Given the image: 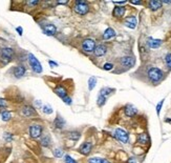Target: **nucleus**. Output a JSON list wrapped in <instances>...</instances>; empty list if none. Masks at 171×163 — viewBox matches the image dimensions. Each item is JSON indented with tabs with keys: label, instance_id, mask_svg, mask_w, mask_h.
Returning <instances> with one entry per match:
<instances>
[{
	"label": "nucleus",
	"instance_id": "nucleus-11",
	"mask_svg": "<svg viewBox=\"0 0 171 163\" xmlns=\"http://www.w3.org/2000/svg\"><path fill=\"white\" fill-rule=\"evenodd\" d=\"M42 30H43V32H44V34L48 35V36H54V35L56 34V32H57V27L52 23H47V24L43 25Z\"/></svg>",
	"mask_w": 171,
	"mask_h": 163
},
{
	"label": "nucleus",
	"instance_id": "nucleus-42",
	"mask_svg": "<svg viewBox=\"0 0 171 163\" xmlns=\"http://www.w3.org/2000/svg\"><path fill=\"white\" fill-rule=\"evenodd\" d=\"M50 65H52V67H57V63H56V62H54V61H50Z\"/></svg>",
	"mask_w": 171,
	"mask_h": 163
},
{
	"label": "nucleus",
	"instance_id": "nucleus-33",
	"mask_svg": "<svg viewBox=\"0 0 171 163\" xmlns=\"http://www.w3.org/2000/svg\"><path fill=\"white\" fill-rule=\"evenodd\" d=\"M64 160H65V163H77L76 162V160H74L70 155H66V156L64 157Z\"/></svg>",
	"mask_w": 171,
	"mask_h": 163
},
{
	"label": "nucleus",
	"instance_id": "nucleus-27",
	"mask_svg": "<svg viewBox=\"0 0 171 163\" xmlns=\"http://www.w3.org/2000/svg\"><path fill=\"white\" fill-rule=\"evenodd\" d=\"M96 84H97V78L93 76V77H90V78H89V80H88V88H89V91L93 90Z\"/></svg>",
	"mask_w": 171,
	"mask_h": 163
},
{
	"label": "nucleus",
	"instance_id": "nucleus-17",
	"mask_svg": "<svg viewBox=\"0 0 171 163\" xmlns=\"http://www.w3.org/2000/svg\"><path fill=\"white\" fill-rule=\"evenodd\" d=\"M25 72H26V70H25V67H22V65L14 67V70H13V74H14V76L16 78H21L22 76H24Z\"/></svg>",
	"mask_w": 171,
	"mask_h": 163
},
{
	"label": "nucleus",
	"instance_id": "nucleus-2",
	"mask_svg": "<svg viewBox=\"0 0 171 163\" xmlns=\"http://www.w3.org/2000/svg\"><path fill=\"white\" fill-rule=\"evenodd\" d=\"M74 11L77 13L78 15H86L89 12V4L84 0H78L74 4Z\"/></svg>",
	"mask_w": 171,
	"mask_h": 163
},
{
	"label": "nucleus",
	"instance_id": "nucleus-36",
	"mask_svg": "<svg viewBox=\"0 0 171 163\" xmlns=\"http://www.w3.org/2000/svg\"><path fill=\"white\" fill-rule=\"evenodd\" d=\"M163 103H164V100L160 101V103L157 105V115H160V113H161V108H162Z\"/></svg>",
	"mask_w": 171,
	"mask_h": 163
},
{
	"label": "nucleus",
	"instance_id": "nucleus-16",
	"mask_svg": "<svg viewBox=\"0 0 171 163\" xmlns=\"http://www.w3.org/2000/svg\"><path fill=\"white\" fill-rule=\"evenodd\" d=\"M137 143L139 144H142V145H146L149 143L150 141V138H149V135L146 134V133H143V134H140L139 136H137Z\"/></svg>",
	"mask_w": 171,
	"mask_h": 163
},
{
	"label": "nucleus",
	"instance_id": "nucleus-1",
	"mask_svg": "<svg viewBox=\"0 0 171 163\" xmlns=\"http://www.w3.org/2000/svg\"><path fill=\"white\" fill-rule=\"evenodd\" d=\"M148 78L150 79V81L153 83H157L164 78V73L162 72V70H160L159 67H150L148 70Z\"/></svg>",
	"mask_w": 171,
	"mask_h": 163
},
{
	"label": "nucleus",
	"instance_id": "nucleus-25",
	"mask_svg": "<svg viewBox=\"0 0 171 163\" xmlns=\"http://www.w3.org/2000/svg\"><path fill=\"white\" fill-rule=\"evenodd\" d=\"M114 90L113 88H103L102 90L100 91V95L101 96H104L107 98V96H109L111 93H113Z\"/></svg>",
	"mask_w": 171,
	"mask_h": 163
},
{
	"label": "nucleus",
	"instance_id": "nucleus-39",
	"mask_svg": "<svg viewBox=\"0 0 171 163\" xmlns=\"http://www.w3.org/2000/svg\"><path fill=\"white\" fill-rule=\"evenodd\" d=\"M17 32L19 33V35H22V33H23V30H22V27H17Z\"/></svg>",
	"mask_w": 171,
	"mask_h": 163
},
{
	"label": "nucleus",
	"instance_id": "nucleus-13",
	"mask_svg": "<svg viewBox=\"0 0 171 163\" xmlns=\"http://www.w3.org/2000/svg\"><path fill=\"white\" fill-rule=\"evenodd\" d=\"M107 53V47L105 44H99L97 45L96 48L93 51V54L97 56V57H102Z\"/></svg>",
	"mask_w": 171,
	"mask_h": 163
},
{
	"label": "nucleus",
	"instance_id": "nucleus-31",
	"mask_svg": "<svg viewBox=\"0 0 171 163\" xmlns=\"http://www.w3.org/2000/svg\"><path fill=\"white\" fill-rule=\"evenodd\" d=\"M165 62H166V65H167V67L169 68V70H171V53H169V54L166 55Z\"/></svg>",
	"mask_w": 171,
	"mask_h": 163
},
{
	"label": "nucleus",
	"instance_id": "nucleus-18",
	"mask_svg": "<svg viewBox=\"0 0 171 163\" xmlns=\"http://www.w3.org/2000/svg\"><path fill=\"white\" fill-rule=\"evenodd\" d=\"M163 6V2L159 1V0H151V1L148 2V6L151 11H157L159 9H161Z\"/></svg>",
	"mask_w": 171,
	"mask_h": 163
},
{
	"label": "nucleus",
	"instance_id": "nucleus-38",
	"mask_svg": "<svg viewBox=\"0 0 171 163\" xmlns=\"http://www.w3.org/2000/svg\"><path fill=\"white\" fill-rule=\"evenodd\" d=\"M27 4H30V6H37V4H39V1H29Z\"/></svg>",
	"mask_w": 171,
	"mask_h": 163
},
{
	"label": "nucleus",
	"instance_id": "nucleus-4",
	"mask_svg": "<svg viewBox=\"0 0 171 163\" xmlns=\"http://www.w3.org/2000/svg\"><path fill=\"white\" fill-rule=\"evenodd\" d=\"M29 63H30V67L33 68V71H34L35 73H37V74L42 73L41 63L39 62V60H38L33 54H29Z\"/></svg>",
	"mask_w": 171,
	"mask_h": 163
},
{
	"label": "nucleus",
	"instance_id": "nucleus-21",
	"mask_svg": "<svg viewBox=\"0 0 171 163\" xmlns=\"http://www.w3.org/2000/svg\"><path fill=\"white\" fill-rule=\"evenodd\" d=\"M55 93L57 94V96H59L60 98H62V99L67 96V91H66V88L62 85L57 86V88H55Z\"/></svg>",
	"mask_w": 171,
	"mask_h": 163
},
{
	"label": "nucleus",
	"instance_id": "nucleus-7",
	"mask_svg": "<svg viewBox=\"0 0 171 163\" xmlns=\"http://www.w3.org/2000/svg\"><path fill=\"white\" fill-rule=\"evenodd\" d=\"M43 127L40 124H33L30 126V135L32 138H39L42 135Z\"/></svg>",
	"mask_w": 171,
	"mask_h": 163
},
{
	"label": "nucleus",
	"instance_id": "nucleus-34",
	"mask_svg": "<svg viewBox=\"0 0 171 163\" xmlns=\"http://www.w3.org/2000/svg\"><path fill=\"white\" fill-rule=\"evenodd\" d=\"M62 100H63V102H64L65 104H67V105H70V104L73 103V100H71V98H70V96L64 97V98H63Z\"/></svg>",
	"mask_w": 171,
	"mask_h": 163
},
{
	"label": "nucleus",
	"instance_id": "nucleus-5",
	"mask_svg": "<svg viewBox=\"0 0 171 163\" xmlns=\"http://www.w3.org/2000/svg\"><path fill=\"white\" fill-rule=\"evenodd\" d=\"M96 41L93 39H90V38H87V39H84L82 42V50L85 53H93L94 48H96Z\"/></svg>",
	"mask_w": 171,
	"mask_h": 163
},
{
	"label": "nucleus",
	"instance_id": "nucleus-45",
	"mask_svg": "<svg viewBox=\"0 0 171 163\" xmlns=\"http://www.w3.org/2000/svg\"><path fill=\"white\" fill-rule=\"evenodd\" d=\"M164 3H171V1H164Z\"/></svg>",
	"mask_w": 171,
	"mask_h": 163
},
{
	"label": "nucleus",
	"instance_id": "nucleus-22",
	"mask_svg": "<svg viewBox=\"0 0 171 163\" xmlns=\"http://www.w3.org/2000/svg\"><path fill=\"white\" fill-rule=\"evenodd\" d=\"M64 124H65V121L63 120L62 117L58 115V117L55 119V121H54V125H55V127H57V128H62V127L64 126Z\"/></svg>",
	"mask_w": 171,
	"mask_h": 163
},
{
	"label": "nucleus",
	"instance_id": "nucleus-19",
	"mask_svg": "<svg viewBox=\"0 0 171 163\" xmlns=\"http://www.w3.org/2000/svg\"><path fill=\"white\" fill-rule=\"evenodd\" d=\"M125 14V7L124 6H116L112 11V15L116 18H122Z\"/></svg>",
	"mask_w": 171,
	"mask_h": 163
},
{
	"label": "nucleus",
	"instance_id": "nucleus-37",
	"mask_svg": "<svg viewBox=\"0 0 171 163\" xmlns=\"http://www.w3.org/2000/svg\"><path fill=\"white\" fill-rule=\"evenodd\" d=\"M6 105H7L6 101L4 100V99H0V108H6Z\"/></svg>",
	"mask_w": 171,
	"mask_h": 163
},
{
	"label": "nucleus",
	"instance_id": "nucleus-28",
	"mask_svg": "<svg viewBox=\"0 0 171 163\" xmlns=\"http://www.w3.org/2000/svg\"><path fill=\"white\" fill-rule=\"evenodd\" d=\"M80 136H81V134L79 133V132H70L68 133V137L71 139V140H79L80 139Z\"/></svg>",
	"mask_w": 171,
	"mask_h": 163
},
{
	"label": "nucleus",
	"instance_id": "nucleus-24",
	"mask_svg": "<svg viewBox=\"0 0 171 163\" xmlns=\"http://www.w3.org/2000/svg\"><path fill=\"white\" fill-rule=\"evenodd\" d=\"M0 115H1V119L3 121H9V120H11V118H12V114H11V112H9V111H2L1 113H0Z\"/></svg>",
	"mask_w": 171,
	"mask_h": 163
},
{
	"label": "nucleus",
	"instance_id": "nucleus-32",
	"mask_svg": "<svg viewBox=\"0 0 171 163\" xmlns=\"http://www.w3.org/2000/svg\"><path fill=\"white\" fill-rule=\"evenodd\" d=\"M54 155H55V157L60 158L63 156V151L61 149H56L55 151H54Z\"/></svg>",
	"mask_w": 171,
	"mask_h": 163
},
{
	"label": "nucleus",
	"instance_id": "nucleus-30",
	"mask_svg": "<svg viewBox=\"0 0 171 163\" xmlns=\"http://www.w3.org/2000/svg\"><path fill=\"white\" fill-rule=\"evenodd\" d=\"M42 111L44 114H47V115H50V114L53 113V108L50 105H48V104H45V105L42 106Z\"/></svg>",
	"mask_w": 171,
	"mask_h": 163
},
{
	"label": "nucleus",
	"instance_id": "nucleus-35",
	"mask_svg": "<svg viewBox=\"0 0 171 163\" xmlns=\"http://www.w3.org/2000/svg\"><path fill=\"white\" fill-rule=\"evenodd\" d=\"M112 68H113V64H112V63H105V64L103 65V70H105V71H111Z\"/></svg>",
	"mask_w": 171,
	"mask_h": 163
},
{
	"label": "nucleus",
	"instance_id": "nucleus-8",
	"mask_svg": "<svg viewBox=\"0 0 171 163\" xmlns=\"http://www.w3.org/2000/svg\"><path fill=\"white\" fill-rule=\"evenodd\" d=\"M120 63L123 67L126 68H130L132 67L134 64H136V59L131 56H124L120 59Z\"/></svg>",
	"mask_w": 171,
	"mask_h": 163
},
{
	"label": "nucleus",
	"instance_id": "nucleus-26",
	"mask_svg": "<svg viewBox=\"0 0 171 163\" xmlns=\"http://www.w3.org/2000/svg\"><path fill=\"white\" fill-rule=\"evenodd\" d=\"M50 143H52V140H50V137L48 135H45L44 137H42L41 139V144L43 146H50Z\"/></svg>",
	"mask_w": 171,
	"mask_h": 163
},
{
	"label": "nucleus",
	"instance_id": "nucleus-40",
	"mask_svg": "<svg viewBox=\"0 0 171 163\" xmlns=\"http://www.w3.org/2000/svg\"><path fill=\"white\" fill-rule=\"evenodd\" d=\"M128 163H137V161H136V159H134V158H130Z\"/></svg>",
	"mask_w": 171,
	"mask_h": 163
},
{
	"label": "nucleus",
	"instance_id": "nucleus-6",
	"mask_svg": "<svg viewBox=\"0 0 171 163\" xmlns=\"http://www.w3.org/2000/svg\"><path fill=\"white\" fill-rule=\"evenodd\" d=\"M0 55H1V59L6 63H7L14 57V50L11 47H3L0 52Z\"/></svg>",
	"mask_w": 171,
	"mask_h": 163
},
{
	"label": "nucleus",
	"instance_id": "nucleus-20",
	"mask_svg": "<svg viewBox=\"0 0 171 163\" xmlns=\"http://www.w3.org/2000/svg\"><path fill=\"white\" fill-rule=\"evenodd\" d=\"M114 36H116V32H114V30L111 29V27H108V29H106V31L104 32L103 39L104 40H110Z\"/></svg>",
	"mask_w": 171,
	"mask_h": 163
},
{
	"label": "nucleus",
	"instance_id": "nucleus-14",
	"mask_svg": "<svg viewBox=\"0 0 171 163\" xmlns=\"http://www.w3.org/2000/svg\"><path fill=\"white\" fill-rule=\"evenodd\" d=\"M163 41L161 39H154V38H148L147 39V45L150 48H157L162 45Z\"/></svg>",
	"mask_w": 171,
	"mask_h": 163
},
{
	"label": "nucleus",
	"instance_id": "nucleus-9",
	"mask_svg": "<svg viewBox=\"0 0 171 163\" xmlns=\"http://www.w3.org/2000/svg\"><path fill=\"white\" fill-rule=\"evenodd\" d=\"M91 149H93V143H90V142H84V143L81 144L80 147H79V152L82 155H84V156L89 155Z\"/></svg>",
	"mask_w": 171,
	"mask_h": 163
},
{
	"label": "nucleus",
	"instance_id": "nucleus-44",
	"mask_svg": "<svg viewBox=\"0 0 171 163\" xmlns=\"http://www.w3.org/2000/svg\"><path fill=\"white\" fill-rule=\"evenodd\" d=\"M37 105L38 106H41V102H40V101H38V100H37Z\"/></svg>",
	"mask_w": 171,
	"mask_h": 163
},
{
	"label": "nucleus",
	"instance_id": "nucleus-29",
	"mask_svg": "<svg viewBox=\"0 0 171 163\" xmlns=\"http://www.w3.org/2000/svg\"><path fill=\"white\" fill-rule=\"evenodd\" d=\"M106 101H107V98H106V97L101 96V95H99L98 99H97V103H98L99 106H103L104 104L106 103Z\"/></svg>",
	"mask_w": 171,
	"mask_h": 163
},
{
	"label": "nucleus",
	"instance_id": "nucleus-41",
	"mask_svg": "<svg viewBox=\"0 0 171 163\" xmlns=\"http://www.w3.org/2000/svg\"><path fill=\"white\" fill-rule=\"evenodd\" d=\"M132 4H137V6H139V4H142L141 1H131Z\"/></svg>",
	"mask_w": 171,
	"mask_h": 163
},
{
	"label": "nucleus",
	"instance_id": "nucleus-23",
	"mask_svg": "<svg viewBox=\"0 0 171 163\" xmlns=\"http://www.w3.org/2000/svg\"><path fill=\"white\" fill-rule=\"evenodd\" d=\"M88 163H110L108 160L104 159V158H98V157H93L90 158L88 160Z\"/></svg>",
	"mask_w": 171,
	"mask_h": 163
},
{
	"label": "nucleus",
	"instance_id": "nucleus-3",
	"mask_svg": "<svg viewBox=\"0 0 171 163\" xmlns=\"http://www.w3.org/2000/svg\"><path fill=\"white\" fill-rule=\"evenodd\" d=\"M113 137L118 140V141H120L121 143H124V144L128 143V141H129L128 133L122 128H117L113 133Z\"/></svg>",
	"mask_w": 171,
	"mask_h": 163
},
{
	"label": "nucleus",
	"instance_id": "nucleus-12",
	"mask_svg": "<svg viewBox=\"0 0 171 163\" xmlns=\"http://www.w3.org/2000/svg\"><path fill=\"white\" fill-rule=\"evenodd\" d=\"M124 113L127 117H133L137 114V109L134 105L132 104H127L124 108Z\"/></svg>",
	"mask_w": 171,
	"mask_h": 163
},
{
	"label": "nucleus",
	"instance_id": "nucleus-15",
	"mask_svg": "<svg viewBox=\"0 0 171 163\" xmlns=\"http://www.w3.org/2000/svg\"><path fill=\"white\" fill-rule=\"evenodd\" d=\"M124 23L127 27H129V29H136L137 24V20L134 16H129L125 19Z\"/></svg>",
	"mask_w": 171,
	"mask_h": 163
},
{
	"label": "nucleus",
	"instance_id": "nucleus-43",
	"mask_svg": "<svg viewBox=\"0 0 171 163\" xmlns=\"http://www.w3.org/2000/svg\"><path fill=\"white\" fill-rule=\"evenodd\" d=\"M57 3H58V4H67L68 1H58Z\"/></svg>",
	"mask_w": 171,
	"mask_h": 163
},
{
	"label": "nucleus",
	"instance_id": "nucleus-10",
	"mask_svg": "<svg viewBox=\"0 0 171 163\" xmlns=\"http://www.w3.org/2000/svg\"><path fill=\"white\" fill-rule=\"evenodd\" d=\"M21 113L24 117H33V116L37 115L36 109L30 105H24L23 108H21Z\"/></svg>",
	"mask_w": 171,
	"mask_h": 163
}]
</instances>
